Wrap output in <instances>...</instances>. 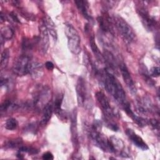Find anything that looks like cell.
<instances>
[{"instance_id": "1", "label": "cell", "mask_w": 160, "mask_h": 160, "mask_svg": "<svg viewBox=\"0 0 160 160\" xmlns=\"http://www.w3.org/2000/svg\"><path fill=\"white\" fill-rule=\"evenodd\" d=\"M98 77L103 83L106 91L121 107L128 102L122 86L112 73L104 68V70L101 71Z\"/></svg>"}, {"instance_id": "2", "label": "cell", "mask_w": 160, "mask_h": 160, "mask_svg": "<svg viewBox=\"0 0 160 160\" xmlns=\"http://www.w3.org/2000/svg\"><path fill=\"white\" fill-rule=\"evenodd\" d=\"M89 136L94 144L104 152H110L109 139L101 132V123L96 121L92 124L90 131Z\"/></svg>"}, {"instance_id": "3", "label": "cell", "mask_w": 160, "mask_h": 160, "mask_svg": "<svg viewBox=\"0 0 160 160\" xmlns=\"http://www.w3.org/2000/svg\"><path fill=\"white\" fill-rule=\"evenodd\" d=\"M65 34L68 39V46L69 51L74 54H78L81 52V38L78 31L71 24L66 22Z\"/></svg>"}, {"instance_id": "4", "label": "cell", "mask_w": 160, "mask_h": 160, "mask_svg": "<svg viewBox=\"0 0 160 160\" xmlns=\"http://www.w3.org/2000/svg\"><path fill=\"white\" fill-rule=\"evenodd\" d=\"M113 22L122 38L128 43L134 41L136 34L129 24L121 16H114Z\"/></svg>"}, {"instance_id": "5", "label": "cell", "mask_w": 160, "mask_h": 160, "mask_svg": "<svg viewBox=\"0 0 160 160\" xmlns=\"http://www.w3.org/2000/svg\"><path fill=\"white\" fill-rule=\"evenodd\" d=\"M31 60L26 54L20 55L12 66L13 72L18 76H24L29 73Z\"/></svg>"}, {"instance_id": "6", "label": "cell", "mask_w": 160, "mask_h": 160, "mask_svg": "<svg viewBox=\"0 0 160 160\" xmlns=\"http://www.w3.org/2000/svg\"><path fill=\"white\" fill-rule=\"evenodd\" d=\"M96 98L104 116V121H113L114 112L107 96L102 92L98 91L96 93Z\"/></svg>"}, {"instance_id": "7", "label": "cell", "mask_w": 160, "mask_h": 160, "mask_svg": "<svg viewBox=\"0 0 160 160\" xmlns=\"http://www.w3.org/2000/svg\"><path fill=\"white\" fill-rule=\"evenodd\" d=\"M50 96L49 89L48 87L41 88L34 96L32 105L38 110L42 109L44 106L49 102L48 101Z\"/></svg>"}, {"instance_id": "8", "label": "cell", "mask_w": 160, "mask_h": 160, "mask_svg": "<svg viewBox=\"0 0 160 160\" xmlns=\"http://www.w3.org/2000/svg\"><path fill=\"white\" fill-rule=\"evenodd\" d=\"M118 68L121 71L122 79L126 84V86L132 94H135L136 92V88L126 64L122 61H119Z\"/></svg>"}, {"instance_id": "9", "label": "cell", "mask_w": 160, "mask_h": 160, "mask_svg": "<svg viewBox=\"0 0 160 160\" xmlns=\"http://www.w3.org/2000/svg\"><path fill=\"white\" fill-rule=\"evenodd\" d=\"M78 103L79 106H84L87 100V89L86 82L82 77H79L76 86Z\"/></svg>"}, {"instance_id": "10", "label": "cell", "mask_w": 160, "mask_h": 160, "mask_svg": "<svg viewBox=\"0 0 160 160\" xmlns=\"http://www.w3.org/2000/svg\"><path fill=\"white\" fill-rule=\"evenodd\" d=\"M138 12L145 29L148 31H153L156 25V20L149 14L144 8H140L138 9Z\"/></svg>"}, {"instance_id": "11", "label": "cell", "mask_w": 160, "mask_h": 160, "mask_svg": "<svg viewBox=\"0 0 160 160\" xmlns=\"http://www.w3.org/2000/svg\"><path fill=\"white\" fill-rule=\"evenodd\" d=\"M103 57L104 64L106 65L105 69L109 72L113 74H118V62L116 61L114 54L109 51L105 49L103 52Z\"/></svg>"}, {"instance_id": "12", "label": "cell", "mask_w": 160, "mask_h": 160, "mask_svg": "<svg viewBox=\"0 0 160 160\" xmlns=\"http://www.w3.org/2000/svg\"><path fill=\"white\" fill-rule=\"evenodd\" d=\"M126 133L129 139L136 147L142 149V151H146L149 149L148 146L143 141V139L136 133H135L131 129H127Z\"/></svg>"}, {"instance_id": "13", "label": "cell", "mask_w": 160, "mask_h": 160, "mask_svg": "<svg viewBox=\"0 0 160 160\" xmlns=\"http://www.w3.org/2000/svg\"><path fill=\"white\" fill-rule=\"evenodd\" d=\"M39 32H40V36H39V40L41 44V51L44 53H46L49 47V36H48V31L46 25L45 21H43L41 25L40 26Z\"/></svg>"}, {"instance_id": "14", "label": "cell", "mask_w": 160, "mask_h": 160, "mask_svg": "<svg viewBox=\"0 0 160 160\" xmlns=\"http://www.w3.org/2000/svg\"><path fill=\"white\" fill-rule=\"evenodd\" d=\"M97 21L99 24V27L100 30L104 33H113V28L112 24L109 19V18L107 16H99L97 18Z\"/></svg>"}, {"instance_id": "15", "label": "cell", "mask_w": 160, "mask_h": 160, "mask_svg": "<svg viewBox=\"0 0 160 160\" xmlns=\"http://www.w3.org/2000/svg\"><path fill=\"white\" fill-rule=\"evenodd\" d=\"M78 9L81 12L82 15L84 18H86L88 21H92V17L90 12L89 3L87 1L77 0L74 1Z\"/></svg>"}, {"instance_id": "16", "label": "cell", "mask_w": 160, "mask_h": 160, "mask_svg": "<svg viewBox=\"0 0 160 160\" xmlns=\"http://www.w3.org/2000/svg\"><path fill=\"white\" fill-rule=\"evenodd\" d=\"M53 111V104L51 102L49 101L42 109V118L41 119V124L44 126L49 121Z\"/></svg>"}, {"instance_id": "17", "label": "cell", "mask_w": 160, "mask_h": 160, "mask_svg": "<svg viewBox=\"0 0 160 160\" xmlns=\"http://www.w3.org/2000/svg\"><path fill=\"white\" fill-rule=\"evenodd\" d=\"M89 42H90V46H91V50H92L93 54H94L96 58L97 59V60H98L99 62H100L104 63V60L103 54L101 52V51H100V50L99 49L98 46L96 45V43L95 40H94V36H92L90 38Z\"/></svg>"}, {"instance_id": "18", "label": "cell", "mask_w": 160, "mask_h": 160, "mask_svg": "<svg viewBox=\"0 0 160 160\" xmlns=\"http://www.w3.org/2000/svg\"><path fill=\"white\" fill-rule=\"evenodd\" d=\"M63 100V94L61 93H59L56 95L54 104H53V111H54L55 114L58 116H62V109H61V104Z\"/></svg>"}, {"instance_id": "19", "label": "cell", "mask_w": 160, "mask_h": 160, "mask_svg": "<svg viewBox=\"0 0 160 160\" xmlns=\"http://www.w3.org/2000/svg\"><path fill=\"white\" fill-rule=\"evenodd\" d=\"M71 131L72 134V141L76 142L78 141V133H77V126H76V111H74L71 115Z\"/></svg>"}, {"instance_id": "20", "label": "cell", "mask_w": 160, "mask_h": 160, "mask_svg": "<svg viewBox=\"0 0 160 160\" xmlns=\"http://www.w3.org/2000/svg\"><path fill=\"white\" fill-rule=\"evenodd\" d=\"M42 70V66L41 63L38 62L31 61L30 70H29V74H31V76H34V78L38 77L41 74Z\"/></svg>"}, {"instance_id": "21", "label": "cell", "mask_w": 160, "mask_h": 160, "mask_svg": "<svg viewBox=\"0 0 160 160\" xmlns=\"http://www.w3.org/2000/svg\"><path fill=\"white\" fill-rule=\"evenodd\" d=\"M14 34L13 30L9 26L2 27L1 29V43L2 44V41L5 40H9L12 38Z\"/></svg>"}, {"instance_id": "22", "label": "cell", "mask_w": 160, "mask_h": 160, "mask_svg": "<svg viewBox=\"0 0 160 160\" xmlns=\"http://www.w3.org/2000/svg\"><path fill=\"white\" fill-rule=\"evenodd\" d=\"M17 106H18V105L16 103H14L13 101H12L11 100L6 99L1 104V106H0L1 112V113L6 112L8 111L15 109Z\"/></svg>"}, {"instance_id": "23", "label": "cell", "mask_w": 160, "mask_h": 160, "mask_svg": "<svg viewBox=\"0 0 160 160\" xmlns=\"http://www.w3.org/2000/svg\"><path fill=\"white\" fill-rule=\"evenodd\" d=\"M140 73L142 75V76L143 77V78L144 79V81H146V82L150 85V86H153L154 84V81H152V79L151 78V76L149 75V71H148V69L146 68V66L144 64H141L140 66Z\"/></svg>"}, {"instance_id": "24", "label": "cell", "mask_w": 160, "mask_h": 160, "mask_svg": "<svg viewBox=\"0 0 160 160\" xmlns=\"http://www.w3.org/2000/svg\"><path fill=\"white\" fill-rule=\"evenodd\" d=\"M46 25L48 29V31L49 32L51 36L54 40L57 39V32L55 28V25L53 21L51 20L50 18H48L46 20H45Z\"/></svg>"}, {"instance_id": "25", "label": "cell", "mask_w": 160, "mask_h": 160, "mask_svg": "<svg viewBox=\"0 0 160 160\" xmlns=\"http://www.w3.org/2000/svg\"><path fill=\"white\" fill-rule=\"evenodd\" d=\"M9 51L8 49H6L3 50L1 56L0 65H1V70H3L7 67L9 62Z\"/></svg>"}, {"instance_id": "26", "label": "cell", "mask_w": 160, "mask_h": 160, "mask_svg": "<svg viewBox=\"0 0 160 160\" xmlns=\"http://www.w3.org/2000/svg\"><path fill=\"white\" fill-rule=\"evenodd\" d=\"M22 140L20 138H16L14 139H11L6 141L4 143V148L7 149H13L19 146H21Z\"/></svg>"}, {"instance_id": "27", "label": "cell", "mask_w": 160, "mask_h": 160, "mask_svg": "<svg viewBox=\"0 0 160 160\" xmlns=\"http://www.w3.org/2000/svg\"><path fill=\"white\" fill-rule=\"evenodd\" d=\"M18 126V122L17 120L13 118H10L8 119L5 123L6 129L10 130V131L16 129L17 128Z\"/></svg>"}, {"instance_id": "28", "label": "cell", "mask_w": 160, "mask_h": 160, "mask_svg": "<svg viewBox=\"0 0 160 160\" xmlns=\"http://www.w3.org/2000/svg\"><path fill=\"white\" fill-rule=\"evenodd\" d=\"M32 47H33V42L31 40L28 39L26 38L22 40V51H24V52L30 51L32 49Z\"/></svg>"}, {"instance_id": "29", "label": "cell", "mask_w": 160, "mask_h": 160, "mask_svg": "<svg viewBox=\"0 0 160 160\" xmlns=\"http://www.w3.org/2000/svg\"><path fill=\"white\" fill-rule=\"evenodd\" d=\"M19 152H28L29 154H35L38 152V151L33 148L31 147H28V146H21L19 148Z\"/></svg>"}, {"instance_id": "30", "label": "cell", "mask_w": 160, "mask_h": 160, "mask_svg": "<svg viewBox=\"0 0 160 160\" xmlns=\"http://www.w3.org/2000/svg\"><path fill=\"white\" fill-rule=\"evenodd\" d=\"M150 76L152 77H158L159 76V68L155 66L150 70Z\"/></svg>"}, {"instance_id": "31", "label": "cell", "mask_w": 160, "mask_h": 160, "mask_svg": "<svg viewBox=\"0 0 160 160\" xmlns=\"http://www.w3.org/2000/svg\"><path fill=\"white\" fill-rule=\"evenodd\" d=\"M148 123L151 124V126L155 129L159 131V122L156 119H149L148 120Z\"/></svg>"}, {"instance_id": "32", "label": "cell", "mask_w": 160, "mask_h": 160, "mask_svg": "<svg viewBox=\"0 0 160 160\" xmlns=\"http://www.w3.org/2000/svg\"><path fill=\"white\" fill-rule=\"evenodd\" d=\"M42 158L43 159H45V160H51L54 159L52 154L50 152H46L44 153Z\"/></svg>"}, {"instance_id": "33", "label": "cell", "mask_w": 160, "mask_h": 160, "mask_svg": "<svg viewBox=\"0 0 160 160\" xmlns=\"http://www.w3.org/2000/svg\"><path fill=\"white\" fill-rule=\"evenodd\" d=\"M9 82V79L6 78V77H2L1 76V86H6L8 84Z\"/></svg>"}, {"instance_id": "34", "label": "cell", "mask_w": 160, "mask_h": 160, "mask_svg": "<svg viewBox=\"0 0 160 160\" xmlns=\"http://www.w3.org/2000/svg\"><path fill=\"white\" fill-rule=\"evenodd\" d=\"M45 66L48 70H52L54 68V64L51 61H47L45 64Z\"/></svg>"}, {"instance_id": "35", "label": "cell", "mask_w": 160, "mask_h": 160, "mask_svg": "<svg viewBox=\"0 0 160 160\" xmlns=\"http://www.w3.org/2000/svg\"><path fill=\"white\" fill-rule=\"evenodd\" d=\"M10 16L11 17V18H12V19L14 21H15V22H19V19H18V16H16V14H15V13H14V12H11L10 13Z\"/></svg>"}, {"instance_id": "36", "label": "cell", "mask_w": 160, "mask_h": 160, "mask_svg": "<svg viewBox=\"0 0 160 160\" xmlns=\"http://www.w3.org/2000/svg\"><path fill=\"white\" fill-rule=\"evenodd\" d=\"M0 19H1V22H2L3 21H5V16H4V15L2 14V12H1Z\"/></svg>"}]
</instances>
